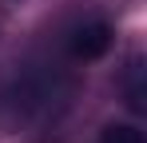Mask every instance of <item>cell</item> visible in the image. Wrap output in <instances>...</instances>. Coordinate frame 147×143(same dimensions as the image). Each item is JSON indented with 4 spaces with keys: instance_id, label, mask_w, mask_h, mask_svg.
<instances>
[{
    "instance_id": "cell-1",
    "label": "cell",
    "mask_w": 147,
    "mask_h": 143,
    "mask_svg": "<svg viewBox=\"0 0 147 143\" xmlns=\"http://www.w3.org/2000/svg\"><path fill=\"white\" fill-rule=\"evenodd\" d=\"M107 48H111V24L99 20V16L76 24L72 36H68V52H72L76 60H99Z\"/></svg>"
},
{
    "instance_id": "cell-2",
    "label": "cell",
    "mask_w": 147,
    "mask_h": 143,
    "mask_svg": "<svg viewBox=\"0 0 147 143\" xmlns=\"http://www.w3.org/2000/svg\"><path fill=\"white\" fill-rule=\"evenodd\" d=\"M127 103H131V111H147V92H143V64H139V60H131V68H127Z\"/></svg>"
},
{
    "instance_id": "cell-3",
    "label": "cell",
    "mask_w": 147,
    "mask_h": 143,
    "mask_svg": "<svg viewBox=\"0 0 147 143\" xmlns=\"http://www.w3.org/2000/svg\"><path fill=\"white\" fill-rule=\"evenodd\" d=\"M99 143H147V139H143V131L131 127V123H111V127H103Z\"/></svg>"
}]
</instances>
